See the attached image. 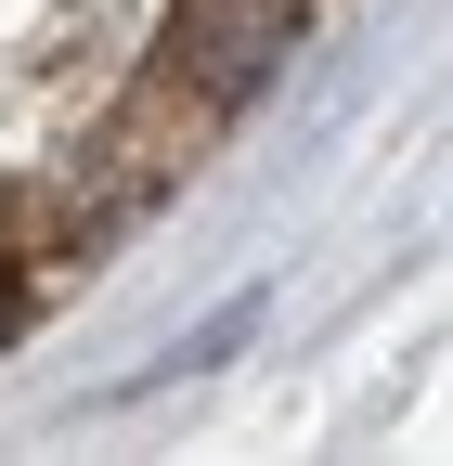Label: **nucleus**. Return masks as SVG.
I'll list each match as a JSON object with an SVG mask.
<instances>
[{"label":"nucleus","instance_id":"obj_1","mask_svg":"<svg viewBox=\"0 0 453 466\" xmlns=\"http://www.w3.org/2000/svg\"><path fill=\"white\" fill-rule=\"evenodd\" d=\"M286 39H298V0H207V14H195V78H207V104L259 91L272 66H286Z\"/></svg>","mask_w":453,"mask_h":466},{"label":"nucleus","instance_id":"obj_2","mask_svg":"<svg viewBox=\"0 0 453 466\" xmlns=\"http://www.w3.org/2000/svg\"><path fill=\"white\" fill-rule=\"evenodd\" d=\"M14 311H26V299H14V272H0V337H14Z\"/></svg>","mask_w":453,"mask_h":466}]
</instances>
